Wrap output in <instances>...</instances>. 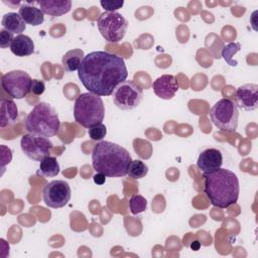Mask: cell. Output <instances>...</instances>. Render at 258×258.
<instances>
[{
	"instance_id": "obj_12",
	"label": "cell",
	"mask_w": 258,
	"mask_h": 258,
	"mask_svg": "<svg viewBox=\"0 0 258 258\" xmlns=\"http://www.w3.org/2000/svg\"><path fill=\"white\" fill-rule=\"evenodd\" d=\"M235 97L237 107L244 111H254L258 107V86L245 84L236 89Z\"/></svg>"
},
{
	"instance_id": "obj_29",
	"label": "cell",
	"mask_w": 258,
	"mask_h": 258,
	"mask_svg": "<svg viewBox=\"0 0 258 258\" xmlns=\"http://www.w3.org/2000/svg\"><path fill=\"white\" fill-rule=\"evenodd\" d=\"M44 91H45V85H44L43 81L37 80V79L32 80L30 92H31L33 95H35V96H40V95L43 94Z\"/></svg>"
},
{
	"instance_id": "obj_26",
	"label": "cell",
	"mask_w": 258,
	"mask_h": 258,
	"mask_svg": "<svg viewBox=\"0 0 258 258\" xmlns=\"http://www.w3.org/2000/svg\"><path fill=\"white\" fill-rule=\"evenodd\" d=\"M100 4L107 12H115L116 10L120 9L124 5V1L123 0H117V1L102 0L100 1Z\"/></svg>"
},
{
	"instance_id": "obj_3",
	"label": "cell",
	"mask_w": 258,
	"mask_h": 258,
	"mask_svg": "<svg viewBox=\"0 0 258 258\" xmlns=\"http://www.w3.org/2000/svg\"><path fill=\"white\" fill-rule=\"evenodd\" d=\"M131 161L132 158L129 151L111 141H100L92 151V166L94 170L105 174L107 177L127 175Z\"/></svg>"
},
{
	"instance_id": "obj_6",
	"label": "cell",
	"mask_w": 258,
	"mask_h": 258,
	"mask_svg": "<svg viewBox=\"0 0 258 258\" xmlns=\"http://www.w3.org/2000/svg\"><path fill=\"white\" fill-rule=\"evenodd\" d=\"M210 118L213 124L221 131L235 132L238 127L239 110L233 100L223 98L212 107Z\"/></svg>"
},
{
	"instance_id": "obj_17",
	"label": "cell",
	"mask_w": 258,
	"mask_h": 258,
	"mask_svg": "<svg viewBox=\"0 0 258 258\" xmlns=\"http://www.w3.org/2000/svg\"><path fill=\"white\" fill-rule=\"evenodd\" d=\"M11 52L16 56H28L34 52V42L33 40L25 35H16L10 45Z\"/></svg>"
},
{
	"instance_id": "obj_27",
	"label": "cell",
	"mask_w": 258,
	"mask_h": 258,
	"mask_svg": "<svg viewBox=\"0 0 258 258\" xmlns=\"http://www.w3.org/2000/svg\"><path fill=\"white\" fill-rule=\"evenodd\" d=\"M14 39L13 33L5 30V29H1L0 30V47L1 48H6V47H10L12 41Z\"/></svg>"
},
{
	"instance_id": "obj_10",
	"label": "cell",
	"mask_w": 258,
	"mask_h": 258,
	"mask_svg": "<svg viewBox=\"0 0 258 258\" xmlns=\"http://www.w3.org/2000/svg\"><path fill=\"white\" fill-rule=\"evenodd\" d=\"M20 147L22 152L29 159L41 161L44 157L50 154L53 144L47 137L28 133L21 137Z\"/></svg>"
},
{
	"instance_id": "obj_28",
	"label": "cell",
	"mask_w": 258,
	"mask_h": 258,
	"mask_svg": "<svg viewBox=\"0 0 258 258\" xmlns=\"http://www.w3.org/2000/svg\"><path fill=\"white\" fill-rule=\"evenodd\" d=\"M1 164H2V173L5 169V166L10 163L12 159V151L9 147L5 145H1Z\"/></svg>"
},
{
	"instance_id": "obj_13",
	"label": "cell",
	"mask_w": 258,
	"mask_h": 258,
	"mask_svg": "<svg viewBox=\"0 0 258 258\" xmlns=\"http://www.w3.org/2000/svg\"><path fill=\"white\" fill-rule=\"evenodd\" d=\"M152 89L158 98L170 100L179 90V85L173 75H162L153 82Z\"/></svg>"
},
{
	"instance_id": "obj_11",
	"label": "cell",
	"mask_w": 258,
	"mask_h": 258,
	"mask_svg": "<svg viewBox=\"0 0 258 258\" xmlns=\"http://www.w3.org/2000/svg\"><path fill=\"white\" fill-rule=\"evenodd\" d=\"M72 191L70 184L61 179L49 181L42 190L44 204L53 209L64 207L71 200Z\"/></svg>"
},
{
	"instance_id": "obj_1",
	"label": "cell",
	"mask_w": 258,
	"mask_h": 258,
	"mask_svg": "<svg viewBox=\"0 0 258 258\" xmlns=\"http://www.w3.org/2000/svg\"><path fill=\"white\" fill-rule=\"evenodd\" d=\"M83 86L98 96H110L128 77L124 59L108 51H92L85 55L78 71Z\"/></svg>"
},
{
	"instance_id": "obj_24",
	"label": "cell",
	"mask_w": 258,
	"mask_h": 258,
	"mask_svg": "<svg viewBox=\"0 0 258 258\" xmlns=\"http://www.w3.org/2000/svg\"><path fill=\"white\" fill-rule=\"evenodd\" d=\"M129 208L133 215H138L147 209V200L140 195H134L129 200Z\"/></svg>"
},
{
	"instance_id": "obj_18",
	"label": "cell",
	"mask_w": 258,
	"mask_h": 258,
	"mask_svg": "<svg viewBox=\"0 0 258 258\" xmlns=\"http://www.w3.org/2000/svg\"><path fill=\"white\" fill-rule=\"evenodd\" d=\"M18 13L24 22L31 26H38L44 21V14L40 8L32 6L29 3L22 4L19 7Z\"/></svg>"
},
{
	"instance_id": "obj_16",
	"label": "cell",
	"mask_w": 258,
	"mask_h": 258,
	"mask_svg": "<svg viewBox=\"0 0 258 258\" xmlns=\"http://www.w3.org/2000/svg\"><path fill=\"white\" fill-rule=\"evenodd\" d=\"M0 105H1L0 127L5 128L16 122L18 118V109L14 101L11 99L2 98Z\"/></svg>"
},
{
	"instance_id": "obj_5",
	"label": "cell",
	"mask_w": 258,
	"mask_h": 258,
	"mask_svg": "<svg viewBox=\"0 0 258 258\" xmlns=\"http://www.w3.org/2000/svg\"><path fill=\"white\" fill-rule=\"evenodd\" d=\"M104 116L105 106L100 96L87 92L77 98L74 106V118L79 125L89 129L102 123Z\"/></svg>"
},
{
	"instance_id": "obj_25",
	"label": "cell",
	"mask_w": 258,
	"mask_h": 258,
	"mask_svg": "<svg viewBox=\"0 0 258 258\" xmlns=\"http://www.w3.org/2000/svg\"><path fill=\"white\" fill-rule=\"evenodd\" d=\"M88 134H89V137L92 140L102 141L103 138L107 134V128L103 123H100V124H97V125L89 128L88 129Z\"/></svg>"
},
{
	"instance_id": "obj_30",
	"label": "cell",
	"mask_w": 258,
	"mask_h": 258,
	"mask_svg": "<svg viewBox=\"0 0 258 258\" xmlns=\"http://www.w3.org/2000/svg\"><path fill=\"white\" fill-rule=\"evenodd\" d=\"M106 177H107V176H106L105 174H103V173H101V172H97L95 175H93V180H94V182H95L96 184L102 185V184L105 183Z\"/></svg>"
},
{
	"instance_id": "obj_22",
	"label": "cell",
	"mask_w": 258,
	"mask_h": 258,
	"mask_svg": "<svg viewBox=\"0 0 258 258\" xmlns=\"http://www.w3.org/2000/svg\"><path fill=\"white\" fill-rule=\"evenodd\" d=\"M147 173H148V166L143 161L139 159H135L131 161L128 168L127 175L131 178L139 179L144 177Z\"/></svg>"
},
{
	"instance_id": "obj_20",
	"label": "cell",
	"mask_w": 258,
	"mask_h": 258,
	"mask_svg": "<svg viewBox=\"0 0 258 258\" xmlns=\"http://www.w3.org/2000/svg\"><path fill=\"white\" fill-rule=\"evenodd\" d=\"M84 57L85 54L82 49L75 48L67 51L61 58V63L64 72L73 73L79 71Z\"/></svg>"
},
{
	"instance_id": "obj_15",
	"label": "cell",
	"mask_w": 258,
	"mask_h": 258,
	"mask_svg": "<svg viewBox=\"0 0 258 258\" xmlns=\"http://www.w3.org/2000/svg\"><path fill=\"white\" fill-rule=\"evenodd\" d=\"M34 4L39 5L43 14L51 17H59L70 12L72 8V1L70 0H40L34 1Z\"/></svg>"
},
{
	"instance_id": "obj_4",
	"label": "cell",
	"mask_w": 258,
	"mask_h": 258,
	"mask_svg": "<svg viewBox=\"0 0 258 258\" xmlns=\"http://www.w3.org/2000/svg\"><path fill=\"white\" fill-rule=\"evenodd\" d=\"M60 121L56 110L48 103L36 104L25 119V129L32 134L52 137L57 134Z\"/></svg>"
},
{
	"instance_id": "obj_21",
	"label": "cell",
	"mask_w": 258,
	"mask_h": 258,
	"mask_svg": "<svg viewBox=\"0 0 258 258\" xmlns=\"http://www.w3.org/2000/svg\"><path fill=\"white\" fill-rule=\"evenodd\" d=\"M59 170L60 167L56 158L48 155L40 161L39 168L36 173L37 175H41L43 177H53L59 173Z\"/></svg>"
},
{
	"instance_id": "obj_2",
	"label": "cell",
	"mask_w": 258,
	"mask_h": 258,
	"mask_svg": "<svg viewBox=\"0 0 258 258\" xmlns=\"http://www.w3.org/2000/svg\"><path fill=\"white\" fill-rule=\"evenodd\" d=\"M204 192L214 207L229 208L236 204L239 198L238 176L226 168L204 173Z\"/></svg>"
},
{
	"instance_id": "obj_7",
	"label": "cell",
	"mask_w": 258,
	"mask_h": 258,
	"mask_svg": "<svg viewBox=\"0 0 258 258\" xmlns=\"http://www.w3.org/2000/svg\"><path fill=\"white\" fill-rule=\"evenodd\" d=\"M97 26L105 40L112 43L121 41L127 31L128 22L119 12H103L97 19Z\"/></svg>"
},
{
	"instance_id": "obj_19",
	"label": "cell",
	"mask_w": 258,
	"mask_h": 258,
	"mask_svg": "<svg viewBox=\"0 0 258 258\" xmlns=\"http://www.w3.org/2000/svg\"><path fill=\"white\" fill-rule=\"evenodd\" d=\"M3 29L11 32V33H17L18 35L21 34L25 28L26 23L22 19V17L19 15V13L15 12H8L3 15L2 21H1Z\"/></svg>"
},
{
	"instance_id": "obj_31",
	"label": "cell",
	"mask_w": 258,
	"mask_h": 258,
	"mask_svg": "<svg viewBox=\"0 0 258 258\" xmlns=\"http://www.w3.org/2000/svg\"><path fill=\"white\" fill-rule=\"evenodd\" d=\"M190 248H191V250H194V251H198V250L201 248V243L196 240V241H194V242L190 243Z\"/></svg>"
},
{
	"instance_id": "obj_23",
	"label": "cell",
	"mask_w": 258,
	"mask_h": 258,
	"mask_svg": "<svg viewBox=\"0 0 258 258\" xmlns=\"http://www.w3.org/2000/svg\"><path fill=\"white\" fill-rule=\"evenodd\" d=\"M240 49H241V44L239 42H230L224 46L222 50V56L229 66L236 67L238 64V61L233 59V55L236 52H238Z\"/></svg>"
},
{
	"instance_id": "obj_8",
	"label": "cell",
	"mask_w": 258,
	"mask_h": 258,
	"mask_svg": "<svg viewBox=\"0 0 258 258\" xmlns=\"http://www.w3.org/2000/svg\"><path fill=\"white\" fill-rule=\"evenodd\" d=\"M112 99L120 110H132L141 103L143 90L133 80H125L114 89Z\"/></svg>"
},
{
	"instance_id": "obj_9",
	"label": "cell",
	"mask_w": 258,
	"mask_h": 258,
	"mask_svg": "<svg viewBox=\"0 0 258 258\" xmlns=\"http://www.w3.org/2000/svg\"><path fill=\"white\" fill-rule=\"evenodd\" d=\"M30 76L21 70H15L4 74L1 78V86L6 94L13 99H23L30 93Z\"/></svg>"
},
{
	"instance_id": "obj_14",
	"label": "cell",
	"mask_w": 258,
	"mask_h": 258,
	"mask_svg": "<svg viewBox=\"0 0 258 258\" xmlns=\"http://www.w3.org/2000/svg\"><path fill=\"white\" fill-rule=\"evenodd\" d=\"M223 164L222 152L217 148H207L203 150L198 158L197 165L204 172H212L221 168Z\"/></svg>"
}]
</instances>
